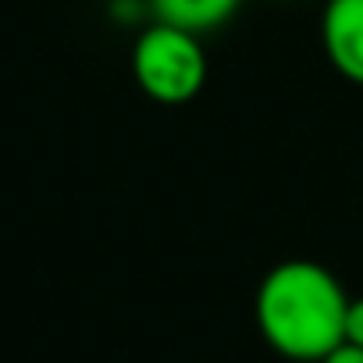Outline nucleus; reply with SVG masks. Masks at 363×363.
<instances>
[{
    "label": "nucleus",
    "instance_id": "nucleus-1",
    "mask_svg": "<svg viewBox=\"0 0 363 363\" xmlns=\"http://www.w3.org/2000/svg\"><path fill=\"white\" fill-rule=\"evenodd\" d=\"M345 310L349 296L342 281L324 264L303 257L274 264L253 299L264 342L296 363H320L345 342Z\"/></svg>",
    "mask_w": 363,
    "mask_h": 363
},
{
    "label": "nucleus",
    "instance_id": "nucleus-2",
    "mask_svg": "<svg viewBox=\"0 0 363 363\" xmlns=\"http://www.w3.org/2000/svg\"><path fill=\"white\" fill-rule=\"evenodd\" d=\"M132 75L153 104L182 107L207 86V50L200 36L153 22L132 47Z\"/></svg>",
    "mask_w": 363,
    "mask_h": 363
},
{
    "label": "nucleus",
    "instance_id": "nucleus-3",
    "mask_svg": "<svg viewBox=\"0 0 363 363\" xmlns=\"http://www.w3.org/2000/svg\"><path fill=\"white\" fill-rule=\"evenodd\" d=\"M320 47L342 79L363 86V0H328L320 15Z\"/></svg>",
    "mask_w": 363,
    "mask_h": 363
},
{
    "label": "nucleus",
    "instance_id": "nucleus-4",
    "mask_svg": "<svg viewBox=\"0 0 363 363\" xmlns=\"http://www.w3.org/2000/svg\"><path fill=\"white\" fill-rule=\"evenodd\" d=\"M242 8V0H150V11L157 22L186 29L193 36H207L228 26Z\"/></svg>",
    "mask_w": 363,
    "mask_h": 363
},
{
    "label": "nucleus",
    "instance_id": "nucleus-5",
    "mask_svg": "<svg viewBox=\"0 0 363 363\" xmlns=\"http://www.w3.org/2000/svg\"><path fill=\"white\" fill-rule=\"evenodd\" d=\"M345 342L363 349V296L359 299H349V310H345Z\"/></svg>",
    "mask_w": 363,
    "mask_h": 363
},
{
    "label": "nucleus",
    "instance_id": "nucleus-6",
    "mask_svg": "<svg viewBox=\"0 0 363 363\" xmlns=\"http://www.w3.org/2000/svg\"><path fill=\"white\" fill-rule=\"evenodd\" d=\"M320 363H363V349H359V345L342 342V345H338V349H331Z\"/></svg>",
    "mask_w": 363,
    "mask_h": 363
}]
</instances>
